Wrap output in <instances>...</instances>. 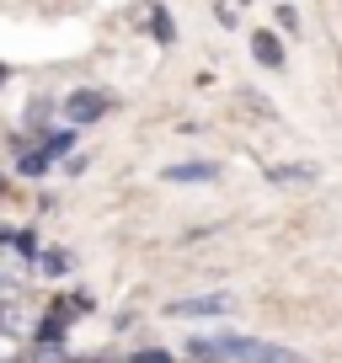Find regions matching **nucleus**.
<instances>
[{
    "instance_id": "obj_1",
    "label": "nucleus",
    "mask_w": 342,
    "mask_h": 363,
    "mask_svg": "<svg viewBox=\"0 0 342 363\" xmlns=\"http://www.w3.org/2000/svg\"><path fill=\"white\" fill-rule=\"evenodd\" d=\"M193 352L204 363H225V358H236V363H299V352H289V347H278V342H246V337H214V342H193Z\"/></svg>"
},
{
    "instance_id": "obj_2",
    "label": "nucleus",
    "mask_w": 342,
    "mask_h": 363,
    "mask_svg": "<svg viewBox=\"0 0 342 363\" xmlns=\"http://www.w3.org/2000/svg\"><path fill=\"white\" fill-rule=\"evenodd\" d=\"M65 113H70V123H96V118L107 113V96L102 91H75L65 102Z\"/></svg>"
},
{
    "instance_id": "obj_3",
    "label": "nucleus",
    "mask_w": 342,
    "mask_h": 363,
    "mask_svg": "<svg viewBox=\"0 0 342 363\" xmlns=\"http://www.w3.org/2000/svg\"><path fill=\"white\" fill-rule=\"evenodd\" d=\"M230 299L225 294H198V299H182V305H171V315H225Z\"/></svg>"
},
{
    "instance_id": "obj_4",
    "label": "nucleus",
    "mask_w": 342,
    "mask_h": 363,
    "mask_svg": "<svg viewBox=\"0 0 342 363\" xmlns=\"http://www.w3.org/2000/svg\"><path fill=\"white\" fill-rule=\"evenodd\" d=\"M219 171L209 160H182V166H166V182H214Z\"/></svg>"
},
{
    "instance_id": "obj_5",
    "label": "nucleus",
    "mask_w": 342,
    "mask_h": 363,
    "mask_svg": "<svg viewBox=\"0 0 342 363\" xmlns=\"http://www.w3.org/2000/svg\"><path fill=\"white\" fill-rule=\"evenodd\" d=\"M251 48H257V59H263L267 69H278V65H284V43H278L273 33H257V38H251Z\"/></svg>"
},
{
    "instance_id": "obj_6",
    "label": "nucleus",
    "mask_w": 342,
    "mask_h": 363,
    "mask_svg": "<svg viewBox=\"0 0 342 363\" xmlns=\"http://www.w3.org/2000/svg\"><path fill=\"white\" fill-rule=\"evenodd\" d=\"M86 310H92V299H86V294L54 299V320H75V315H86Z\"/></svg>"
},
{
    "instance_id": "obj_7",
    "label": "nucleus",
    "mask_w": 342,
    "mask_h": 363,
    "mask_svg": "<svg viewBox=\"0 0 342 363\" xmlns=\"http://www.w3.org/2000/svg\"><path fill=\"white\" fill-rule=\"evenodd\" d=\"M38 272H48V278H59V272H65L70 267V257H65V251H38Z\"/></svg>"
},
{
    "instance_id": "obj_8",
    "label": "nucleus",
    "mask_w": 342,
    "mask_h": 363,
    "mask_svg": "<svg viewBox=\"0 0 342 363\" xmlns=\"http://www.w3.org/2000/svg\"><path fill=\"white\" fill-rule=\"evenodd\" d=\"M70 145H75V128H59V134H54V139H48V145H43V155L54 160V155H65Z\"/></svg>"
},
{
    "instance_id": "obj_9",
    "label": "nucleus",
    "mask_w": 342,
    "mask_h": 363,
    "mask_svg": "<svg viewBox=\"0 0 342 363\" xmlns=\"http://www.w3.org/2000/svg\"><path fill=\"white\" fill-rule=\"evenodd\" d=\"M316 171L310 166H273V182H310Z\"/></svg>"
},
{
    "instance_id": "obj_10",
    "label": "nucleus",
    "mask_w": 342,
    "mask_h": 363,
    "mask_svg": "<svg viewBox=\"0 0 342 363\" xmlns=\"http://www.w3.org/2000/svg\"><path fill=\"white\" fill-rule=\"evenodd\" d=\"M22 171H27V177H43V171H48V155H43V150H27V155H22Z\"/></svg>"
},
{
    "instance_id": "obj_11",
    "label": "nucleus",
    "mask_w": 342,
    "mask_h": 363,
    "mask_svg": "<svg viewBox=\"0 0 342 363\" xmlns=\"http://www.w3.org/2000/svg\"><path fill=\"white\" fill-rule=\"evenodd\" d=\"M33 363H65L59 342H38V347H33Z\"/></svg>"
},
{
    "instance_id": "obj_12",
    "label": "nucleus",
    "mask_w": 342,
    "mask_h": 363,
    "mask_svg": "<svg viewBox=\"0 0 342 363\" xmlns=\"http://www.w3.org/2000/svg\"><path fill=\"white\" fill-rule=\"evenodd\" d=\"M278 27H284V33H299V11L294 6H278Z\"/></svg>"
},
{
    "instance_id": "obj_13",
    "label": "nucleus",
    "mask_w": 342,
    "mask_h": 363,
    "mask_svg": "<svg viewBox=\"0 0 342 363\" xmlns=\"http://www.w3.org/2000/svg\"><path fill=\"white\" fill-rule=\"evenodd\" d=\"M128 363H171V352H134Z\"/></svg>"
},
{
    "instance_id": "obj_14",
    "label": "nucleus",
    "mask_w": 342,
    "mask_h": 363,
    "mask_svg": "<svg viewBox=\"0 0 342 363\" xmlns=\"http://www.w3.org/2000/svg\"><path fill=\"white\" fill-rule=\"evenodd\" d=\"M6 75H11V69H6V65H0V86H6Z\"/></svg>"
},
{
    "instance_id": "obj_15",
    "label": "nucleus",
    "mask_w": 342,
    "mask_h": 363,
    "mask_svg": "<svg viewBox=\"0 0 342 363\" xmlns=\"http://www.w3.org/2000/svg\"><path fill=\"white\" fill-rule=\"evenodd\" d=\"M0 193H6V177H0Z\"/></svg>"
},
{
    "instance_id": "obj_16",
    "label": "nucleus",
    "mask_w": 342,
    "mask_h": 363,
    "mask_svg": "<svg viewBox=\"0 0 342 363\" xmlns=\"http://www.w3.org/2000/svg\"><path fill=\"white\" fill-rule=\"evenodd\" d=\"M0 363H11V358H0Z\"/></svg>"
}]
</instances>
